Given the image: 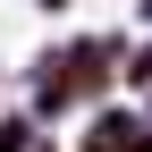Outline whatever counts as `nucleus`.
Listing matches in <instances>:
<instances>
[{"instance_id":"nucleus-1","label":"nucleus","mask_w":152,"mask_h":152,"mask_svg":"<svg viewBox=\"0 0 152 152\" xmlns=\"http://www.w3.org/2000/svg\"><path fill=\"white\" fill-rule=\"evenodd\" d=\"M34 9H68V0H34Z\"/></svg>"}]
</instances>
